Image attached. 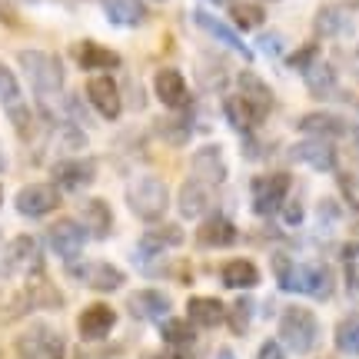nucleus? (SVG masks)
I'll return each mask as SVG.
<instances>
[{
    "mask_svg": "<svg viewBox=\"0 0 359 359\" xmlns=\"http://www.w3.org/2000/svg\"><path fill=\"white\" fill-rule=\"evenodd\" d=\"M17 64H20V70L27 74L30 87L37 90L43 100H50V97L60 93V87H64V67H60V60H57L53 53H47V50H20L17 53Z\"/></svg>",
    "mask_w": 359,
    "mask_h": 359,
    "instance_id": "4",
    "label": "nucleus"
},
{
    "mask_svg": "<svg viewBox=\"0 0 359 359\" xmlns=\"http://www.w3.org/2000/svg\"><path fill=\"white\" fill-rule=\"evenodd\" d=\"M250 193H253V213L273 217L283 210V200L290 193V177L286 173H263L250 183Z\"/></svg>",
    "mask_w": 359,
    "mask_h": 359,
    "instance_id": "6",
    "label": "nucleus"
},
{
    "mask_svg": "<svg viewBox=\"0 0 359 359\" xmlns=\"http://www.w3.org/2000/svg\"><path fill=\"white\" fill-rule=\"evenodd\" d=\"M257 359H286V353H283V343H280V339H266V343L259 346V356Z\"/></svg>",
    "mask_w": 359,
    "mask_h": 359,
    "instance_id": "42",
    "label": "nucleus"
},
{
    "mask_svg": "<svg viewBox=\"0 0 359 359\" xmlns=\"http://www.w3.org/2000/svg\"><path fill=\"white\" fill-rule=\"evenodd\" d=\"M283 217H286V223H290V226H296V223L303 219V206H299V203H286Z\"/></svg>",
    "mask_w": 359,
    "mask_h": 359,
    "instance_id": "43",
    "label": "nucleus"
},
{
    "mask_svg": "<svg viewBox=\"0 0 359 359\" xmlns=\"http://www.w3.org/2000/svg\"><path fill=\"white\" fill-rule=\"evenodd\" d=\"M47 243H50V250L57 253L60 259H77L80 250H83V243H87V230H83V223L80 219H57L50 230H47Z\"/></svg>",
    "mask_w": 359,
    "mask_h": 359,
    "instance_id": "8",
    "label": "nucleus"
},
{
    "mask_svg": "<svg viewBox=\"0 0 359 359\" xmlns=\"http://www.w3.org/2000/svg\"><path fill=\"white\" fill-rule=\"evenodd\" d=\"M356 57H359V47H356Z\"/></svg>",
    "mask_w": 359,
    "mask_h": 359,
    "instance_id": "51",
    "label": "nucleus"
},
{
    "mask_svg": "<svg viewBox=\"0 0 359 359\" xmlns=\"http://www.w3.org/2000/svg\"><path fill=\"white\" fill-rule=\"evenodd\" d=\"M336 349L349 359H359V313H349L336 323Z\"/></svg>",
    "mask_w": 359,
    "mask_h": 359,
    "instance_id": "32",
    "label": "nucleus"
},
{
    "mask_svg": "<svg viewBox=\"0 0 359 359\" xmlns=\"http://www.w3.org/2000/svg\"><path fill=\"white\" fill-rule=\"evenodd\" d=\"M343 266H346L349 290H359V243H349L343 250Z\"/></svg>",
    "mask_w": 359,
    "mask_h": 359,
    "instance_id": "38",
    "label": "nucleus"
},
{
    "mask_svg": "<svg viewBox=\"0 0 359 359\" xmlns=\"http://www.w3.org/2000/svg\"><path fill=\"white\" fill-rule=\"evenodd\" d=\"M0 20H4V24H11V27H17V17H13V11H11V7H4V4H0Z\"/></svg>",
    "mask_w": 359,
    "mask_h": 359,
    "instance_id": "46",
    "label": "nucleus"
},
{
    "mask_svg": "<svg viewBox=\"0 0 359 359\" xmlns=\"http://www.w3.org/2000/svg\"><path fill=\"white\" fill-rule=\"evenodd\" d=\"M236 226H233L226 217H210L200 223L196 230V243L206 246V250H223V246H233L236 243Z\"/></svg>",
    "mask_w": 359,
    "mask_h": 359,
    "instance_id": "23",
    "label": "nucleus"
},
{
    "mask_svg": "<svg viewBox=\"0 0 359 359\" xmlns=\"http://www.w3.org/2000/svg\"><path fill=\"white\" fill-rule=\"evenodd\" d=\"M34 269H43L40 266V246L34 236H17V240H11L7 243V250H4V259H0V273H34Z\"/></svg>",
    "mask_w": 359,
    "mask_h": 359,
    "instance_id": "10",
    "label": "nucleus"
},
{
    "mask_svg": "<svg viewBox=\"0 0 359 359\" xmlns=\"http://www.w3.org/2000/svg\"><path fill=\"white\" fill-rule=\"evenodd\" d=\"M87 97L93 103V110L107 120H116L120 110H123V97H120V87H116L114 77H107V74H97V77L87 80Z\"/></svg>",
    "mask_w": 359,
    "mask_h": 359,
    "instance_id": "13",
    "label": "nucleus"
},
{
    "mask_svg": "<svg viewBox=\"0 0 359 359\" xmlns=\"http://www.w3.org/2000/svg\"><path fill=\"white\" fill-rule=\"evenodd\" d=\"M127 206L133 210V217L143 219V223L163 219V213H167V206H170L167 183L156 177V173H140V177H133L127 187Z\"/></svg>",
    "mask_w": 359,
    "mask_h": 359,
    "instance_id": "2",
    "label": "nucleus"
},
{
    "mask_svg": "<svg viewBox=\"0 0 359 359\" xmlns=\"http://www.w3.org/2000/svg\"><path fill=\"white\" fill-rule=\"evenodd\" d=\"M107 20L116 27H140L147 24V4L143 0H103Z\"/></svg>",
    "mask_w": 359,
    "mask_h": 359,
    "instance_id": "27",
    "label": "nucleus"
},
{
    "mask_svg": "<svg viewBox=\"0 0 359 359\" xmlns=\"http://www.w3.org/2000/svg\"><path fill=\"white\" fill-rule=\"evenodd\" d=\"M0 100L11 110L20 103V87H17V74H11V67L0 64Z\"/></svg>",
    "mask_w": 359,
    "mask_h": 359,
    "instance_id": "36",
    "label": "nucleus"
},
{
    "mask_svg": "<svg viewBox=\"0 0 359 359\" xmlns=\"http://www.w3.org/2000/svg\"><path fill=\"white\" fill-rule=\"evenodd\" d=\"M240 90H243L240 97H246V100L253 103L257 110H263V114H269V110H273V90H269L266 83L257 77V74L243 70V74H240Z\"/></svg>",
    "mask_w": 359,
    "mask_h": 359,
    "instance_id": "31",
    "label": "nucleus"
},
{
    "mask_svg": "<svg viewBox=\"0 0 359 359\" xmlns=\"http://www.w3.org/2000/svg\"><path fill=\"white\" fill-rule=\"evenodd\" d=\"M280 343L296 356H306L320 343V320L306 306H286L280 313Z\"/></svg>",
    "mask_w": 359,
    "mask_h": 359,
    "instance_id": "3",
    "label": "nucleus"
},
{
    "mask_svg": "<svg viewBox=\"0 0 359 359\" xmlns=\"http://www.w3.org/2000/svg\"><path fill=\"white\" fill-rule=\"evenodd\" d=\"M290 156L293 160H299V163H306V167L320 170V173H330V170H336V147L330 140H316V137H309V140L296 143L293 150H290Z\"/></svg>",
    "mask_w": 359,
    "mask_h": 359,
    "instance_id": "17",
    "label": "nucleus"
},
{
    "mask_svg": "<svg viewBox=\"0 0 359 359\" xmlns=\"http://www.w3.org/2000/svg\"><path fill=\"white\" fill-rule=\"evenodd\" d=\"M359 11L356 0H333V4H323L320 11H316V34L320 37H339V34H346L349 24H353V13Z\"/></svg>",
    "mask_w": 359,
    "mask_h": 359,
    "instance_id": "11",
    "label": "nucleus"
},
{
    "mask_svg": "<svg viewBox=\"0 0 359 359\" xmlns=\"http://www.w3.org/2000/svg\"><path fill=\"white\" fill-rule=\"evenodd\" d=\"M223 114H226V120H230V127L236 130V133H250V130H257L259 123L266 120V114H263V110H257V107L246 100V97H226V103H223Z\"/></svg>",
    "mask_w": 359,
    "mask_h": 359,
    "instance_id": "22",
    "label": "nucleus"
},
{
    "mask_svg": "<svg viewBox=\"0 0 359 359\" xmlns=\"http://www.w3.org/2000/svg\"><path fill=\"white\" fill-rule=\"evenodd\" d=\"M223 286H230V290H253L259 283V269L253 259H230L226 266H223Z\"/></svg>",
    "mask_w": 359,
    "mask_h": 359,
    "instance_id": "29",
    "label": "nucleus"
},
{
    "mask_svg": "<svg viewBox=\"0 0 359 359\" xmlns=\"http://www.w3.org/2000/svg\"><path fill=\"white\" fill-rule=\"evenodd\" d=\"M217 359H236V353H233L230 346H223V349H219V353H217Z\"/></svg>",
    "mask_w": 359,
    "mask_h": 359,
    "instance_id": "47",
    "label": "nucleus"
},
{
    "mask_svg": "<svg viewBox=\"0 0 359 359\" xmlns=\"http://www.w3.org/2000/svg\"><path fill=\"white\" fill-rule=\"evenodd\" d=\"M213 4H226V7H230V4H233V0H213Z\"/></svg>",
    "mask_w": 359,
    "mask_h": 359,
    "instance_id": "48",
    "label": "nucleus"
},
{
    "mask_svg": "<svg viewBox=\"0 0 359 359\" xmlns=\"http://www.w3.org/2000/svg\"><path fill=\"white\" fill-rule=\"evenodd\" d=\"M0 203H4V187H0Z\"/></svg>",
    "mask_w": 359,
    "mask_h": 359,
    "instance_id": "50",
    "label": "nucleus"
},
{
    "mask_svg": "<svg viewBox=\"0 0 359 359\" xmlns=\"http://www.w3.org/2000/svg\"><path fill=\"white\" fill-rule=\"evenodd\" d=\"M4 167H7V160H4V156H0V170H4Z\"/></svg>",
    "mask_w": 359,
    "mask_h": 359,
    "instance_id": "49",
    "label": "nucleus"
},
{
    "mask_svg": "<svg viewBox=\"0 0 359 359\" xmlns=\"http://www.w3.org/2000/svg\"><path fill=\"white\" fill-rule=\"evenodd\" d=\"M273 273L276 283L286 293H306L316 299L333 296V273L320 263H296L293 257H273Z\"/></svg>",
    "mask_w": 359,
    "mask_h": 359,
    "instance_id": "1",
    "label": "nucleus"
},
{
    "mask_svg": "<svg viewBox=\"0 0 359 359\" xmlns=\"http://www.w3.org/2000/svg\"><path fill=\"white\" fill-rule=\"evenodd\" d=\"M143 359H180V353H177V349H156V353H147V356H143Z\"/></svg>",
    "mask_w": 359,
    "mask_h": 359,
    "instance_id": "45",
    "label": "nucleus"
},
{
    "mask_svg": "<svg viewBox=\"0 0 359 359\" xmlns=\"http://www.w3.org/2000/svg\"><path fill=\"white\" fill-rule=\"evenodd\" d=\"M77 64L83 70H93V74H107V70H116L120 67V53L103 47V43H93V40H83L77 47Z\"/></svg>",
    "mask_w": 359,
    "mask_h": 359,
    "instance_id": "25",
    "label": "nucleus"
},
{
    "mask_svg": "<svg viewBox=\"0 0 359 359\" xmlns=\"http://www.w3.org/2000/svg\"><path fill=\"white\" fill-rule=\"evenodd\" d=\"M80 283H87L90 290H97V293H114L120 290L127 276H123V269H116L114 263H107V259H93V263H83V266H74L70 269Z\"/></svg>",
    "mask_w": 359,
    "mask_h": 359,
    "instance_id": "12",
    "label": "nucleus"
},
{
    "mask_svg": "<svg viewBox=\"0 0 359 359\" xmlns=\"http://www.w3.org/2000/svg\"><path fill=\"white\" fill-rule=\"evenodd\" d=\"M299 130L309 133V137H316V140H336V137H346L349 133V123L336 114H306L299 116Z\"/></svg>",
    "mask_w": 359,
    "mask_h": 359,
    "instance_id": "24",
    "label": "nucleus"
},
{
    "mask_svg": "<svg viewBox=\"0 0 359 359\" xmlns=\"http://www.w3.org/2000/svg\"><path fill=\"white\" fill-rule=\"evenodd\" d=\"M316 57H320V47H316V43H306V47H299V50H296L286 64L293 67V70H306V67L316 64Z\"/></svg>",
    "mask_w": 359,
    "mask_h": 359,
    "instance_id": "39",
    "label": "nucleus"
},
{
    "mask_svg": "<svg viewBox=\"0 0 359 359\" xmlns=\"http://www.w3.org/2000/svg\"><path fill=\"white\" fill-rule=\"evenodd\" d=\"M114 326H116V313H114V306H107V303H90L77 320V330L87 343L107 339V336L114 333Z\"/></svg>",
    "mask_w": 359,
    "mask_h": 359,
    "instance_id": "15",
    "label": "nucleus"
},
{
    "mask_svg": "<svg viewBox=\"0 0 359 359\" xmlns=\"http://www.w3.org/2000/svg\"><path fill=\"white\" fill-rule=\"evenodd\" d=\"M156 133H163L170 143H187L190 127H187V120H160V123H156Z\"/></svg>",
    "mask_w": 359,
    "mask_h": 359,
    "instance_id": "37",
    "label": "nucleus"
},
{
    "mask_svg": "<svg viewBox=\"0 0 359 359\" xmlns=\"http://www.w3.org/2000/svg\"><path fill=\"white\" fill-rule=\"evenodd\" d=\"M190 173H193V180L203 183V187H223V183H226V160H223V150H219L217 143L200 147V150L190 156Z\"/></svg>",
    "mask_w": 359,
    "mask_h": 359,
    "instance_id": "9",
    "label": "nucleus"
},
{
    "mask_svg": "<svg viewBox=\"0 0 359 359\" xmlns=\"http://www.w3.org/2000/svg\"><path fill=\"white\" fill-rule=\"evenodd\" d=\"M160 336L170 349H187L196 343V326L190 320H167L160 326Z\"/></svg>",
    "mask_w": 359,
    "mask_h": 359,
    "instance_id": "34",
    "label": "nucleus"
},
{
    "mask_svg": "<svg viewBox=\"0 0 359 359\" xmlns=\"http://www.w3.org/2000/svg\"><path fill=\"white\" fill-rule=\"evenodd\" d=\"M20 296H24V309H57V306H64V296L57 293V286L47 280L43 269H34V273H30L27 290Z\"/></svg>",
    "mask_w": 359,
    "mask_h": 359,
    "instance_id": "18",
    "label": "nucleus"
},
{
    "mask_svg": "<svg viewBox=\"0 0 359 359\" xmlns=\"http://www.w3.org/2000/svg\"><path fill=\"white\" fill-rule=\"evenodd\" d=\"M259 43H263V50H266V53H273V57H276V53H280V43H283V40H280V34H266V37L259 40Z\"/></svg>",
    "mask_w": 359,
    "mask_h": 359,
    "instance_id": "44",
    "label": "nucleus"
},
{
    "mask_svg": "<svg viewBox=\"0 0 359 359\" xmlns=\"http://www.w3.org/2000/svg\"><path fill=\"white\" fill-rule=\"evenodd\" d=\"M17 359H60L64 356V336L47 323H34L13 339Z\"/></svg>",
    "mask_w": 359,
    "mask_h": 359,
    "instance_id": "5",
    "label": "nucleus"
},
{
    "mask_svg": "<svg viewBox=\"0 0 359 359\" xmlns=\"http://www.w3.org/2000/svg\"><path fill=\"white\" fill-rule=\"evenodd\" d=\"M230 17L240 30H257V27L266 20V13H263V7H259L257 0H233Z\"/></svg>",
    "mask_w": 359,
    "mask_h": 359,
    "instance_id": "35",
    "label": "nucleus"
},
{
    "mask_svg": "<svg viewBox=\"0 0 359 359\" xmlns=\"http://www.w3.org/2000/svg\"><path fill=\"white\" fill-rule=\"evenodd\" d=\"M250 309H253V303H250V299H240V303H236L233 309H226V316H230V323H233V330H236V333H246Z\"/></svg>",
    "mask_w": 359,
    "mask_h": 359,
    "instance_id": "40",
    "label": "nucleus"
},
{
    "mask_svg": "<svg viewBox=\"0 0 359 359\" xmlns=\"http://www.w3.org/2000/svg\"><path fill=\"white\" fill-rule=\"evenodd\" d=\"M187 320L200 330H213V326H223L226 323V306L219 303L217 296H190L187 303Z\"/></svg>",
    "mask_w": 359,
    "mask_h": 359,
    "instance_id": "21",
    "label": "nucleus"
},
{
    "mask_svg": "<svg viewBox=\"0 0 359 359\" xmlns=\"http://www.w3.org/2000/svg\"><path fill=\"white\" fill-rule=\"evenodd\" d=\"M127 309L133 320H163L170 313V296L160 293V290H137L127 299Z\"/></svg>",
    "mask_w": 359,
    "mask_h": 359,
    "instance_id": "20",
    "label": "nucleus"
},
{
    "mask_svg": "<svg viewBox=\"0 0 359 359\" xmlns=\"http://www.w3.org/2000/svg\"><path fill=\"white\" fill-rule=\"evenodd\" d=\"M210 203H213V196H210V187L196 183V180H187V183L180 187L177 206H180V213H183L187 219H200L206 210H210Z\"/></svg>",
    "mask_w": 359,
    "mask_h": 359,
    "instance_id": "26",
    "label": "nucleus"
},
{
    "mask_svg": "<svg viewBox=\"0 0 359 359\" xmlns=\"http://www.w3.org/2000/svg\"><path fill=\"white\" fill-rule=\"evenodd\" d=\"M13 206H17L20 217L40 219V217H47V213H53V210L60 206V190H57L53 183H27L24 190L17 193Z\"/></svg>",
    "mask_w": 359,
    "mask_h": 359,
    "instance_id": "7",
    "label": "nucleus"
},
{
    "mask_svg": "<svg viewBox=\"0 0 359 359\" xmlns=\"http://www.w3.org/2000/svg\"><path fill=\"white\" fill-rule=\"evenodd\" d=\"M93 177H97V163L87 160V156H70V160H60L53 167V180H57L53 187L57 190H83V187L93 183Z\"/></svg>",
    "mask_w": 359,
    "mask_h": 359,
    "instance_id": "14",
    "label": "nucleus"
},
{
    "mask_svg": "<svg viewBox=\"0 0 359 359\" xmlns=\"http://www.w3.org/2000/svg\"><path fill=\"white\" fill-rule=\"evenodd\" d=\"M183 243V230L180 226H156V230H147L140 240L143 253H160V250H173V246Z\"/></svg>",
    "mask_w": 359,
    "mask_h": 359,
    "instance_id": "33",
    "label": "nucleus"
},
{
    "mask_svg": "<svg viewBox=\"0 0 359 359\" xmlns=\"http://www.w3.org/2000/svg\"><path fill=\"white\" fill-rule=\"evenodd\" d=\"M154 93H156V100L163 103V107H170V110H180V107H187V100H190L187 80H183V74H180V70H173V67L156 70Z\"/></svg>",
    "mask_w": 359,
    "mask_h": 359,
    "instance_id": "16",
    "label": "nucleus"
},
{
    "mask_svg": "<svg viewBox=\"0 0 359 359\" xmlns=\"http://www.w3.org/2000/svg\"><path fill=\"white\" fill-rule=\"evenodd\" d=\"M339 187H343V196H346L349 203L359 210V183H356V177H349V173H343L339 177Z\"/></svg>",
    "mask_w": 359,
    "mask_h": 359,
    "instance_id": "41",
    "label": "nucleus"
},
{
    "mask_svg": "<svg viewBox=\"0 0 359 359\" xmlns=\"http://www.w3.org/2000/svg\"><path fill=\"white\" fill-rule=\"evenodd\" d=\"M83 230H87V236H97V240L110 236V230H114V213H110L107 200H87V203H83Z\"/></svg>",
    "mask_w": 359,
    "mask_h": 359,
    "instance_id": "28",
    "label": "nucleus"
},
{
    "mask_svg": "<svg viewBox=\"0 0 359 359\" xmlns=\"http://www.w3.org/2000/svg\"><path fill=\"white\" fill-rule=\"evenodd\" d=\"M303 80H306L309 93L320 97V100H326V97L336 90V70L326 64V60H316L313 67H306V70H303Z\"/></svg>",
    "mask_w": 359,
    "mask_h": 359,
    "instance_id": "30",
    "label": "nucleus"
},
{
    "mask_svg": "<svg viewBox=\"0 0 359 359\" xmlns=\"http://www.w3.org/2000/svg\"><path fill=\"white\" fill-rule=\"evenodd\" d=\"M193 20H196V27H200V30H206L210 37L219 40L223 47H230L233 53H240L243 60H250V57H253V50H250L243 40H240V34H236V30H230V24H223L219 17H213V13H206V11H196V13H193Z\"/></svg>",
    "mask_w": 359,
    "mask_h": 359,
    "instance_id": "19",
    "label": "nucleus"
}]
</instances>
